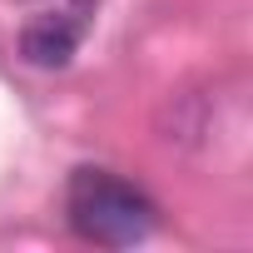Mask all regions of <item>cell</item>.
I'll return each instance as SVG.
<instances>
[{
  "mask_svg": "<svg viewBox=\"0 0 253 253\" xmlns=\"http://www.w3.org/2000/svg\"><path fill=\"white\" fill-rule=\"evenodd\" d=\"M94 25V0H45L20 30V55L40 70H65Z\"/></svg>",
  "mask_w": 253,
  "mask_h": 253,
  "instance_id": "7a4b0ae2",
  "label": "cell"
},
{
  "mask_svg": "<svg viewBox=\"0 0 253 253\" xmlns=\"http://www.w3.org/2000/svg\"><path fill=\"white\" fill-rule=\"evenodd\" d=\"M65 218L84 243L99 248H134L154 233L159 209L149 204L144 189L119 179L109 169H75L65 189Z\"/></svg>",
  "mask_w": 253,
  "mask_h": 253,
  "instance_id": "6da1fadb",
  "label": "cell"
}]
</instances>
